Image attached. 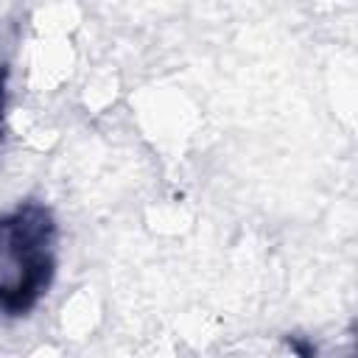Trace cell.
<instances>
[{
	"label": "cell",
	"instance_id": "cell-1",
	"mask_svg": "<svg viewBox=\"0 0 358 358\" xmlns=\"http://www.w3.org/2000/svg\"><path fill=\"white\" fill-rule=\"evenodd\" d=\"M56 266V224L42 204L0 215V308L28 310L50 285Z\"/></svg>",
	"mask_w": 358,
	"mask_h": 358
},
{
	"label": "cell",
	"instance_id": "cell-3",
	"mask_svg": "<svg viewBox=\"0 0 358 358\" xmlns=\"http://www.w3.org/2000/svg\"><path fill=\"white\" fill-rule=\"evenodd\" d=\"M11 70V36L0 22V134H3V103H6V81Z\"/></svg>",
	"mask_w": 358,
	"mask_h": 358
},
{
	"label": "cell",
	"instance_id": "cell-2",
	"mask_svg": "<svg viewBox=\"0 0 358 358\" xmlns=\"http://www.w3.org/2000/svg\"><path fill=\"white\" fill-rule=\"evenodd\" d=\"M73 64H76V53L64 34L39 31V36L31 39L25 50V78L39 92L59 90L70 78Z\"/></svg>",
	"mask_w": 358,
	"mask_h": 358
}]
</instances>
